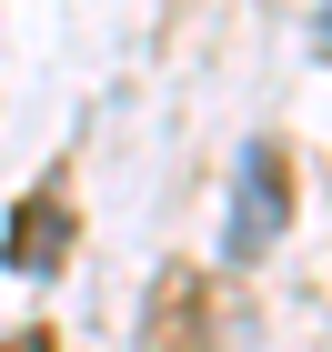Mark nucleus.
I'll list each match as a JSON object with an SVG mask.
<instances>
[{"label": "nucleus", "mask_w": 332, "mask_h": 352, "mask_svg": "<svg viewBox=\"0 0 332 352\" xmlns=\"http://www.w3.org/2000/svg\"><path fill=\"white\" fill-rule=\"evenodd\" d=\"M282 232H292V162H282V141H252V151H242V182H232L221 252H232V262H262Z\"/></svg>", "instance_id": "1"}, {"label": "nucleus", "mask_w": 332, "mask_h": 352, "mask_svg": "<svg viewBox=\"0 0 332 352\" xmlns=\"http://www.w3.org/2000/svg\"><path fill=\"white\" fill-rule=\"evenodd\" d=\"M141 352H212V282L192 262H171L151 282V312H141Z\"/></svg>", "instance_id": "2"}, {"label": "nucleus", "mask_w": 332, "mask_h": 352, "mask_svg": "<svg viewBox=\"0 0 332 352\" xmlns=\"http://www.w3.org/2000/svg\"><path fill=\"white\" fill-rule=\"evenodd\" d=\"M0 262L10 272H60L71 262V201H60L51 182L21 191V212H10V232H0Z\"/></svg>", "instance_id": "3"}, {"label": "nucleus", "mask_w": 332, "mask_h": 352, "mask_svg": "<svg viewBox=\"0 0 332 352\" xmlns=\"http://www.w3.org/2000/svg\"><path fill=\"white\" fill-rule=\"evenodd\" d=\"M0 352H60V342H51V332H21V342H0Z\"/></svg>", "instance_id": "4"}]
</instances>
